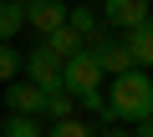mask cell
Here are the masks:
<instances>
[{
  "mask_svg": "<svg viewBox=\"0 0 153 137\" xmlns=\"http://www.w3.org/2000/svg\"><path fill=\"white\" fill-rule=\"evenodd\" d=\"M107 107H112V117H117V122H143V117L153 112V81H148L143 66H133V71L112 76Z\"/></svg>",
  "mask_w": 153,
  "mask_h": 137,
  "instance_id": "1",
  "label": "cell"
},
{
  "mask_svg": "<svg viewBox=\"0 0 153 137\" xmlns=\"http://www.w3.org/2000/svg\"><path fill=\"white\" fill-rule=\"evenodd\" d=\"M21 76L36 81L41 92H56V86H61V56H56L46 41H36V46L21 56Z\"/></svg>",
  "mask_w": 153,
  "mask_h": 137,
  "instance_id": "2",
  "label": "cell"
},
{
  "mask_svg": "<svg viewBox=\"0 0 153 137\" xmlns=\"http://www.w3.org/2000/svg\"><path fill=\"white\" fill-rule=\"evenodd\" d=\"M61 86L71 92V97H82V92H97L102 86V66H97V56L82 46L76 56H66L61 61Z\"/></svg>",
  "mask_w": 153,
  "mask_h": 137,
  "instance_id": "3",
  "label": "cell"
},
{
  "mask_svg": "<svg viewBox=\"0 0 153 137\" xmlns=\"http://www.w3.org/2000/svg\"><path fill=\"white\" fill-rule=\"evenodd\" d=\"M87 51L97 56L102 76H123V71H133V56H128V46H123L117 36H107V31H92V36H87Z\"/></svg>",
  "mask_w": 153,
  "mask_h": 137,
  "instance_id": "4",
  "label": "cell"
},
{
  "mask_svg": "<svg viewBox=\"0 0 153 137\" xmlns=\"http://www.w3.org/2000/svg\"><path fill=\"white\" fill-rule=\"evenodd\" d=\"M21 5H26V26L41 31V36L66 26V0H21Z\"/></svg>",
  "mask_w": 153,
  "mask_h": 137,
  "instance_id": "5",
  "label": "cell"
},
{
  "mask_svg": "<svg viewBox=\"0 0 153 137\" xmlns=\"http://www.w3.org/2000/svg\"><path fill=\"white\" fill-rule=\"evenodd\" d=\"M41 102H46V92L36 86V81H10L5 86V107H10V117H41Z\"/></svg>",
  "mask_w": 153,
  "mask_h": 137,
  "instance_id": "6",
  "label": "cell"
},
{
  "mask_svg": "<svg viewBox=\"0 0 153 137\" xmlns=\"http://www.w3.org/2000/svg\"><path fill=\"white\" fill-rule=\"evenodd\" d=\"M148 5L153 0H102V21L117 31H133L138 21H148Z\"/></svg>",
  "mask_w": 153,
  "mask_h": 137,
  "instance_id": "7",
  "label": "cell"
},
{
  "mask_svg": "<svg viewBox=\"0 0 153 137\" xmlns=\"http://www.w3.org/2000/svg\"><path fill=\"white\" fill-rule=\"evenodd\" d=\"M123 46H128V56H133V66H153V15L148 21H138L133 31H123Z\"/></svg>",
  "mask_w": 153,
  "mask_h": 137,
  "instance_id": "8",
  "label": "cell"
},
{
  "mask_svg": "<svg viewBox=\"0 0 153 137\" xmlns=\"http://www.w3.org/2000/svg\"><path fill=\"white\" fill-rule=\"evenodd\" d=\"M71 107H76V97H71L66 86H56V92H46V102H41V122H61V117H71Z\"/></svg>",
  "mask_w": 153,
  "mask_h": 137,
  "instance_id": "9",
  "label": "cell"
},
{
  "mask_svg": "<svg viewBox=\"0 0 153 137\" xmlns=\"http://www.w3.org/2000/svg\"><path fill=\"white\" fill-rule=\"evenodd\" d=\"M26 26V5L21 0H0V41H16Z\"/></svg>",
  "mask_w": 153,
  "mask_h": 137,
  "instance_id": "10",
  "label": "cell"
},
{
  "mask_svg": "<svg viewBox=\"0 0 153 137\" xmlns=\"http://www.w3.org/2000/svg\"><path fill=\"white\" fill-rule=\"evenodd\" d=\"M41 41H46V46H51V51H56L61 61H66V56H76V51H82V46H87V41H82V36H76L71 26H61V31H51V36H41Z\"/></svg>",
  "mask_w": 153,
  "mask_h": 137,
  "instance_id": "11",
  "label": "cell"
},
{
  "mask_svg": "<svg viewBox=\"0 0 153 137\" xmlns=\"http://www.w3.org/2000/svg\"><path fill=\"white\" fill-rule=\"evenodd\" d=\"M66 26H71L76 36H82V41H87L92 31H102V21H97V15L87 10V5H66Z\"/></svg>",
  "mask_w": 153,
  "mask_h": 137,
  "instance_id": "12",
  "label": "cell"
},
{
  "mask_svg": "<svg viewBox=\"0 0 153 137\" xmlns=\"http://www.w3.org/2000/svg\"><path fill=\"white\" fill-rule=\"evenodd\" d=\"M46 137H97V132L82 117H61V122H46Z\"/></svg>",
  "mask_w": 153,
  "mask_h": 137,
  "instance_id": "13",
  "label": "cell"
},
{
  "mask_svg": "<svg viewBox=\"0 0 153 137\" xmlns=\"http://www.w3.org/2000/svg\"><path fill=\"white\" fill-rule=\"evenodd\" d=\"M0 137H46L41 117H10V122H0Z\"/></svg>",
  "mask_w": 153,
  "mask_h": 137,
  "instance_id": "14",
  "label": "cell"
},
{
  "mask_svg": "<svg viewBox=\"0 0 153 137\" xmlns=\"http://www.w3.org/2000/svg\"><path fill=\"white\" fill-rule=\"evenodd\" d=\"M21 76V51L10 41H0V81H16Z\"/></svg>",
  "mask_w": 153,
  "mask_h": 137,
  "instance_id": "15",
  "label": "cell"
},
{
  "mask_svg": "<svg viewBox=\"0 0 153 137\" xmlns=\"http://www.w3.org/2000/svg\"><path fill=\"white\" fill-rule=\"evenodd\" d=\"M76 102H82L92 117H102V122H117V117H112V107H107V97H102V86H97V92H82Z\"/></svg>",
  "mask_w": 153,
  "mask_h": 137,
  "instance_id": "16",
  "label": "cell"
},
{
  "mask_svg": "<svg viewBox=\"0 0 153 137\" xmlns=\"http://www.w3.org/2000/svg\"><path fill=\"white\" fill-rule=\"evenodd\" d=\"M133 137H153V112H148L143 122H133Z\"/></svg>",
  "mask_w": 153,
  "mask_h": 137,
  "instance_id": "17",
  "label": "cell"
},
{
  "mask_svg": "<svg viewBox=\"0 0 153 137\" xmlns=\"http://www.w3.org/2000/svg\"><path fill=\"white\" fill-rule=\"evenodd\" d=\"M97 137H133L128 127H107V132H97Z\"/></svg>",
  "mask_w": 153,
  "mask_h": 137,
  "instance_id": "18",
  "label": "cell"
}]
</instances>
